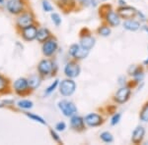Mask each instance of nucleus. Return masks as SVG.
<instances>
[{
	"label": "nucleus",
	"mask_w": 148,
	"mask_h": 145,
	"mask_svg": "<svg viewBox=\"0 0 148 145\" xmlns=\"http://www.w3.org/2000/svg\"><path fill=\"white\" fill-rule=\"evenodd\" d=\"M118 84L120 85V86H125V85L130 84V82H128L125 76H121V77H119L118 78Z\"/></svg>",
	"instance_id": "nucleus-36"
},
{
	"label": "nucleus",
	"mask_w": 148,
	"mask_h": 145,
	"mask_svg": "<svg viewBox=\"0 0 148 145\" xmlns=\"http://www.w3.org/2000/svg\"><path fill=\"white\" fill-rule=\"evenodd\" d=\"M100 139L102 140L104 143H107V144H111L114 142V135L112 134V132H108V130H106V132H103L101 134H100Z\"/></svg>",
	"instance_id": "nucleus-25"
},
{
	"label": "nucleus",
	"mask_w": 148,
	"mask_h": 145,
	"mask_svg": "<svg viewBox=\"0 0 148 145\" xmlns=\"http://www.w3.org/2000/svg\"><path fill=\"white\" fill-rule=\"evenodd\" d=\"M57 107H58L59 111L62 113L64 117L70 118L73 115L77 114V107L72 101L67 100V99H62V100L58 101L57 103Z\"/></svg>",
	"instance_id": "nucleus-7"
},
{
	"label": "nucleus",
	"mask_w": 148,
	"mask_h": 145,
	"mask_svg": "<svg viewBox=\"0 0 148 145\" xmlns=\"http://www.w3.org/2000/svg\"><path fill=\"white\" fill-rule=\"evenodd\" d=\"M121 113H120V112H116V113L112 116L110 123H111V125L114 127V125H118L119 123H121Z\"/></svg>",
	"instance_id": "nucleus-30"
},
{
	"label": "nucleus",
	"mask_w": 148,
	"mask_h": 145,
	"mask_svg": "<svg viewBox=\"0 0 148 145\" xmlns=\"http://www.w3.org/2000/svg\"><path fill=\"white\" fill-rule=\"evenodd\" d=\"M147 50H148V45H147Z\"/></svg>",
	"instance_id": "nucleus-43"
},
{
	"label": "nucleus",
	"mask_w": 148,
	"mask_h": 145,
	"mask_svg": "<svg viewBox=\"0 0 148 145\" xmlns=\"http://www.w3.org/2000/svg\"><path fill=\"white\" fill-rule=\"evenodd\" d=\"M25 115L27 116L29 119H31L32 121H34V122L39 123H40V125H47L46 120H45L42 117H40V116L37 115V114H33V113H29V112H27V113H25Z\"/></svg>",
	"instance_id": "nucleus-27"
},
{
	"label": "nucleus",
	"mask_w": 148,
	"mask_h": 145,
	"mask_svg": "<svg viewBox=\"0 0 148 145\" xmlns=\"http://www.w3.org/2000/svg\"><path fill=\"white\" fill-rule=\"evenodd\" d=\"M140 30L143 32H145L147 35H148V25L146 23L144 24H141V27H140Z\"/></svg>",
	"instance_id": "nucleus-38"
},
{
	"label": "nucleus",
	"mask_w": 148,
	"mask_h": 145,
	"mask_svg": "<svg viewBox=\"0 0 148 145\" xmlns=\"http://www.w3.org/2000/svg\"><path fill=\"white\" fill-rule=\"evenodd\" d=\"M35 23V15L31 11L28 12H23L19 15L17 19V22H16V26L19 30H22V28L31 26Z\"/></svg>",
	"instance_id": "nucleus-10"
},
{
	"label": "nucleus",
	"mask_w": 148,
	"mask_h": 145,
	"mask_svg": "<svg viewBox=\"0 0 148 145\" xmlns=\"http://www.w3.org/2000/svg\"><path fill=\"white\" fill-rule=\"evenodd\" d=\"M42 10L45 12H47V13H51V12L53 11V6L51 5V3L49 0H42Z\"/></svg>",
	"instance_id": "nucleus-32"
},
{
	"label": "nucleus",
	"mask_w": 148,
	"mask_h": 145,
	"mask_svg": "<svg viewBox=\"0 0 148 145\" xmlns=\"http://www.w3.org/2000/svg\"><path fill=\"white\" fill-rule=\"evenodd\" d=\"M135 18L137 19L138 21H139L141 24H144V23H146L147 22V17L145 16V14L143 13L142 11H140V10H137V13H136V16H135Z\"/></svg>",
	"instance_id": "nucleus-34"
},
{
	"label": "nucleus",
	"mask_w": 148,
	"mask_h": 145,
	"mask_svg": "<svg viewBox=\"0 0 148 145\" xmlns=\"http://www.w3.org/2000/svg\"><path fill=\"white\" fill-rule=\"evenodd\" d=\"M7 84H8V82H7V80L4 77H2V76L0 75V92L6 89Z\"/></svg>",
	"instance_id": "nucleus-37"
},
{
	"label": "nucleus",
	"mask_w": 148,
	"mask_h": 145,
	"mask_svg": "<svg viewBox=\"0 0 148 145\" xmlns=\"http://www.w3.org/2000/svg\"><path fill=\"white\" fill-rule=\"evenodd\" d=\"M90 51L85 49L84 47H82L79 43H73L69 46L68 49V54L71 58H73V60L75 61H81L84 60L89 55Z\"/></svg>",
	"instance_id": "nucleus-5"
},
{
	"label": "nucleus",
	"mask_w": 148,
	"mask_h": 145,
	"mask_svg": "<svg viewBox=\"0 0 148 145\" xmlns=\"http://www.w3.org/2000/svg\"><path fill=\"white\" fill-rule=\"evenodd\" d=\"M131 94H132V88H131L130 84L125 86H120V88L116 91L114 94V101L116 104H125L130 99Z\"/></svg>",
	"instance_id": "nucleus-3"
},
{
	"label": "nucleus",
	"mask_w": 148,
	"mask_h": 145,
	"mask_svg": "<svg viewBox=\"0 0 148 145\" xmlns=\"http://www.w3.org/2000/svg\"><path fill=\"white\" fill-rule=\"evenodd\" d=\"M103 2H107V1H109V0H102Z\"/></svg>",
	"instance_id": "nucleus-42"
},
{
	"label": "nucleus",
	"mask_w": 148,
	"mask_h": 145,
	"mask_svg": "<svg viewBox=\"0 0 148 145\" xmlns=\"http://www.w3.org/2000/svg\"><path fill=\"white\" fill-rule=\"evenodd\" d=\"M0 107H2V105H0Z\"/></svg>",
	"instance_id": "nucleus-44"
},
{
	"label": "nucleus",
	"mask_w": 148,
	"mask_h": 145,
	"mask_svg": "<svg viewBox=\"0 0 148 145\" xmlns=\"http://www.w3.org/2000/svg\"><path fill=\"white\" fill-rule=\"evenodd\" d=\"M77 5V0H58V7L65 13H69Z\"/></svg>",
	"instance_id": "nucleus-19"
},
{
	"label": "nucleus",
	"mask_w": 148,
	"mask_h": 145,
	"mask_svg": "<svg viewBox=\"0 0 148 145\" xmlns=\"http://www.w3.org/2000/svg\"><path fill=\"white\" fill-rule=\"evenodd\" d=\"M97 34L102 37H109L112 34V28L105 23L97 28Z\"/></svg>",
	"instance_id": "nucleus-23"
},
{
	"label": "nucleus",
	"mask_w": 148,
	"mask_h": 145,
	"mask_svg": "<svg viewBox=\"0 0 148 145\" xmlns=\"http://www.w3.org/2000/svg\"><path fill=\"white\" fill-rule=\"evenodd\" d=\"M54 129L58 132H62L66 129V123L64 122H58L54 127Z\"/></svg>",
	"instance_id": "nucleus-35"
},
{
	"label": "nucleus",
	"mask_w": 148,
	"mask_h": 145,
	"mask_svg": "<svg viewBox=\"0 0 148 145\" xmlns=\"http://www.w3.org/2000/svg\"><path fill=\"white\" fill-rule=\"evenodd\" d=\"M79 44L89 51H91L96 45V38L93 36L91 32L88 28H82L81 30L79 36Z\"/></svg>",
	"instance_id": "nucleus-4"
},
{
	"label": "nucleus",
	"mask_w": 148,
	"mask_h": 145,
	"mask_svg": "<svg viewBox=\"0 0 148 145\" xmlns=\"http://www.w3.org/2000/svg\"><path fill=\"white\" fill-rule=\"evenodd\" d=\"M77 2L83 7H96L98 5V0H77Z\"/></svg>",
	"instance_id": "nucleus-31"
},
{
	"label": "nucleus",
	"mask_w": 148,
	"mask_h": 145,
	"mask_svg": "<svg viewBox=\"0 0 148 145\" xmlns=\"http://www.w3.org/2000/svg\"><path fill=\"white\" fill-rule=\"evenodd\" d=\"M142 64H143V66H144V67H148V56L146 57V59L143 61Z\"/></svg>",
	"instance_id": "nucleus-40"
},
{
	"label": "nucleus",
	"mask_w": 148,
	"mask_h": 145,
	"mask_svg": "<svg viewBox=\"0 0 148 145\" xmlns=\"http://www.w3.org/2000/svg\"><path fill=\"white\" fill-rule=\"evenodd\" d=\"M118 13L120 14L121 18L123 20H127V19H132L135 18L137 13V9L134 8L133 6L125 5L123 7H119L118 8Z\"/></svg>",
	"instance_id": "nucleus-17"
},
{
	"label": "nucleus",
	"mask_w": 148,
	"mask_h": 145,
	"mask_svg": "<svg viewBox=\"0 0 148 145\" xmlns=\"http://www.w3.org/2000/svg\"><path fill=\"white\" fill-rule=\"evenodd\" d=\"M18 107L20 109H23V110H30L34 107V103L33 101L29 100V99H22V100L18 101L17 103Z\"/></svg>",
	"instance_id": "nucleus-26"
},
{
	"label": "nucleus",
	"mask_w": 148,
	"mask_h": 145,
	"mask_svg": "<svg viewBox=\"0 0 148 145\" xmlns=\"http://www.w3.org/2000/svg\"><path fill=\"white\" fill-rule=\"evenodd\" d=\"M51 22L53 23V25L56 27H59L62 23V19H61L60 15L56 12H51Z\"/></svg>",
	"instance_id": "nucleus-28"
},
{
	"label": "nucleus",
	"mask_w": 148,
	"mask_h": 145,
	"mask_svg": "<svg viewBox=\"0 0 148 145\" xmlns=\"http://www.w3.org/2000/svg\"><path fill=\"white\" fill-rule=\"evenodd\" d=\"M51 37V32L47 28H38V34H37V39L38 42L40 43H44L47 39Z\"/></svg>",
	"instance_id": "nucleus-21"
},
{
	"label": "nucleus",
	"mask_w": 148,
	"mask_h": 145,
	"mask_svg": "<svg viewBox=\"0 0 148 145\" xmlns=\"http://www.w3.org/2000/svg\"><path fill=\"white\" fill-rule=\"evenodd\" d=\"M6 9L12 15H20L24 12L25 3L23 0H8L6 3Z\"/></svg>",
	"instance_id": "nucleus-12"
},
{
	"label": "nucleus",
	"mask_w": 148,
	"mask_h": 145,
	"mask_svg": "<svg viewBox=\"0 0 148 145\" xmlns=\"http://www.w3.org/2000/svg\"><path fill=\"white\" fill-rule=\"evenodd\" d=\"M84 121L86 125L89 127H101L105 122L104 117H103L101 114H98V113H89L84 117Z\"/></svg>",
	"instance_id": "nucleus-11"
},
{
	"label": "nucleus",
	"mask_w": 148,
	"mask_h": 145,
	"mask_svg": "<svg viewBox=\"0 0 148 145\" xmlns=\"http://www.w3.org/2000/svg\"><path fill=\"white\" fill-rule=\"evenodd\" d=\"M118 5H119V7H123V6L127 5L126 0H118Z\"/></svg>",
	"instance_id": "nucleus-39"
},
{
	"label": "nucleus",
	"mask_w": 148,
	"mask_h": 145,
	"mask_svg": "<svg viewBox=\"0 0 148 145\" xmlns=\"http://www.w3.org/2000/svg\"><path fill=\"white\" fill-rule=\"evenodd\" d=\"M139 120L143 123H148V101L142 106L139 112Z\"/></svg>",
	"instance_id": "nucleus-24"
},
{
	"label": "nucleus",
	"mask_w": 148,
	"mask_h": 145,
	"mask_svg": "<svg viewBox=\"0 0 148 145\" xmlns=\"http://www.w3.org/2000/svg\"><path fill=\"white\" fill-rule=\"evenodd\" d=\"M70 127L72 128L73 130L78 132L85 130L86 123L84 121V117L77 115V114L73 115L72 117H70Z\"/></svg>",
	"instance_id": "nucleus-15"
},
{
	"label": "nucleus",
	"mask_w": 148,
	"mask_h": 145,
	"mask_svg": "<svg viewBox=\"0 0 148 145\" xmlns=\"http://www.w3.org/2000/svg\"><path fill=\"white\" fill-rule=\"evenodd\" d=\"M4 2V0H0V4H2Z\"/></svg>",
	"instance_id": "nucleus-41"
},
{
	"label": "nucleus",
	"mask_w": 148,
	"mask_h": 145,
	"mask_svg": "<svg viewBox=\"0 0 148 145\" xmlns=\"http://www.w3.org/2000/svg\"><path fill=\"white\" fill-rule=\"evenodd\" d=\"M59 93H60L64 97H69L71 95L74 94V92L76 91L77 85L76 82H74L73 78H65V80L59 82Z\"/></svg>",
	"instance_id": "nucleus-6"
},
{
	"label": "nucleus",
	"mask_w": 148,
	"mask_h": 145,
	"mask_svg": "<svg viewBox=\"0 0 148 145\" xmlns=\"http://www.w3.org/2000/svg\"><path fill=\"white\" fill-rule=\"evenodd\" d=\"M58 49V41L54 37H51L49 39H47V41H45L42 43V51L46 57H51L56 54V52Z\"/></svg>",
	"instance_id": "nucleus-9"
},
{
	"label": "nucleus",
	"mask_w": 148,
	"mask_h": 145,
	"mask_svg": "<svg viewBox=\"0 0 148 145\" xmlns=\"http://www.w3.org/2000/svg\"><path fill=\"white\" fill-rule=\"evenodd\" d=\"M13 88H14V91L19 95L28 93L29 90H31L30 87H29L28 78H17L13 84Z\"/></svg>",
	"instance_id": "nucleus-13"
},
{
	"label": "nucleus",
	"mask_w": 148,
	"mask_h": 145,
	"mask_svg": "<svg viewBox=\"0 0 148 145\" xmlns=\"http://www.w3.org/2000/svg\"><path fill=\"white\" fill-rule=\"evenodd\" d=\"M49 134L51 135V138L56 142H57V143H61V142H62V140H61L60 136H59V134H58V132H56V129L51 128V129H49Z\"/></svg>",
	"instance_id": "nucleus-33"
},
{
	"label": "nucleus",
	"mask_w": 148,
	"mask_h": 145,
	"mask_svg": "<svg viewBox=\"0 0 148 145\" xmlns=\"http://www.w3.org/2000/svg\"><path fill=\"white\" fill-rule=\"evenodd\" d=\"M100 15L104 19L105 23L111 28H116L121 25V20L118 11L114 10L111 4H104L100 8Z\"/></svg>",
	"instance_id": "nucleus-1"
},
{
	"label": "nucleus",
	"mask_w": 148,
	"mask_h": 145,
	"mask_svg": "<svg viewBox=\"0 0 148 145\" xmlns=\"http://www.w3.org/2000/svg\"><path fill=\"white\" fill-rule=\"evenodd\" d=\"M130 78H132V82L134 85L142 82L145 78V73H144V70H143V67H141V66H137L136 70L134 71V73H133L132 75H131Z\"/></svg>",
	"instance_id": "nucleus-20"
},
{
	"label": "nucleus",
	"mask_w": 148,
	"mask_h": 145,
	"mask_svg": "<svg viewBox=\"0 0 148 145\" xmlns=\"http://www.w3.org/2000/svg\"><path fill=\"white\" fill-rule=\"evenodd\" d=\"M145 134H146L145 127L141 125H137V127L132 130V134H131V142H132L133 144L142 143L145 137Z\"/></svg>",
	"instance_id": "nucleus-16"
},
{
	"label": "nucleus",
	"mask_w": 148,
	"mask_h": 145,
	"mask_svg": "<svg viewBox=\"0 0 148 145\" xmlns=\"http://www.w3.org/2000/svg\"><path fill=\"white\" fill-rule=\"evenodd\" d=\"M42 77L40 75H33L28 78V82H29V87L31 90H36L37 88H39L42 84Z\"/></svg>",
	"instance_id": "nucleus-22"
},
{
	"label": "nucleus",
	"mask_w": 148,
	"mask_h": 145,
	"mask_svg": "<svg viewBox=\"0 0 148 145\" xmlns=\"http://www.w3.org/2000/svg\"><path fill=\"white\" fill-rule=\"evenodd\" d=\"M63 73L66 78H73L74 80V78L79 77V75L81 74V67L79 64L77 63V61L75 60L68 61L65 64V66H64Z\"/></svg>",
	"instance_id": "nucleus-8"
},
{
	"label": "nucleus",
	"mask_w": 148,
	"mask_h": 145,
	"mask_svg": "<svg viewBox=\"0 0 148 145\" xmlns=\"http://www.w3.org/2000/svg\"><path fill=\"white\" fill-rule=\"evenodd\" d=\"M58 85H59V80H54L53 82H51V85H49V86L47 87V89H46V91H45V94L46 95H49V94H51L52 92L56 90L57 87H58Z\"/></svg>",
	"instance_id": "nucleus-29"
},
{
	"label": "nucleus",
	"mask_w": 148,
	"mask_h": 145,
	"mask_svg": "<svg viewBox=\"0 0 148 145\" xmlns=\"http://www.w3.org/2000/svg\"><path fill=\"white\" fill-rule=\"evenodd\" d=\"M38 73L42 78L49 77V76L56 75L57 71V65L51 59H42L38 64Z\"/></svg>",
	"instance_id": "nucleus-2"
},
{
	"label": "nucleus",
	"mask_w": 148,
	"mask_h": 145,
	"mask_svg": "<svg viewBox=\"0 0 148 145\" xmlns=\"http://www.w3.org/2000/svg\"><path fill=\"white\" fill-rule=\"evenodd\" d=\"M121 26L127 32H135L140 30L141 23L136 18H132V19H127V20H123V22L121 23Z\"/></svg>",
	"instance_id": "nucleus-18"
},
{
	"label": "nucleus",
	"mask_w": 148,
	"mask_h": 145,
	"mask_svg": "<svg viewBox=\"0 0 148 145\" xmlns=\"http://www.w3.org/2000/svg\"><path fill=\"white\" fill-rule=\"evenodd\" d=\"M37 34H38V28L36 27L34 24L21 30V35H22L23 39L28 42H31L37 38Z\"/></svg>",
	"instance_id": "nucleus-14"
}]
</instances>
